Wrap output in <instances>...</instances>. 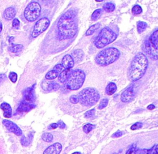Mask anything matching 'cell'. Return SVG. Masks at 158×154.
<instances>
[{
	"instance_id": "obj_1",
	"label": "cell",
	"mask_w": 158,
	"mask_h": 154,
	"mask_svg": "<svg viewBox=\"0 0 158 154\" xmlns=\"http://www.w3.org/2000/svg\"><path fill=\"white\" fill-rule=\"evenodd\" d=\"M73 11H68L62 15L58 22L57 28L60 40L73 38L77 32V24Z\"/></svg>"
},
{
	"instance_id": "obj_2",
	"label": "cell",
	"mask_w": 158,
	"mask_h": 154,
	"mask_svg": "<svg viewBox=\"0 0 158 154\" xmlns=\"http://www.w3.org/2000/svg\"><path fill=\"white\" fill-rule=\"evenodd\" d=\"M148 65V60L144 54L138 53L133 59L128 69V77L131 81H136L143 77Z\"/></svg>"
},
{
	"instance_id": "obj_3",
	"label": "cell",
	"mask_w": 158,
	"mask_h": 154,
	"mask_svg": "<svg viewBox=\"0 0 158 154\" xmlns=\"http://www.w3.org/2000/svg\"><path fill=\"white\" fill-rule=\"evenodd\" d=\"M120 56V52L115 48H107L99 52L95 58L96 63L100 66H107L117 61Z\"/></svg>"
},
{
	"instance_id": "obj_4",
	"label": "cell",
	"mask_w": 158,
	"mask_h": 154,
	"mask_svg": "<svg viewBox=\"0 0 158 154\" xmlns=\"http://www.w3.org/2000/svg\"><path fill=\"white\" fill-rule=\"evenodd\" d=\"M79 102L82 105L91 107L98 102L99 99V94L97 89L93 88H86L82 90L78 94Z\"/></svg>"
},
{
	"instance_id": "obj_5",
	"label": "cell",
	"mask_w": 158,
	"mask_h": 154,
	"mask_svg": "<svg viewBox=\"0 0 158 154\" xmlns=\"http://www.w3.org/2000/svg\"><path fill=\"white\" fill-rule=\"evenodd\" d=\"M116 38L117 35L111 29L105 27L103 28L99 33L95 40L94 44L97 48L101 49L113 43Z\"/></svg>"
},
{
	"instance_id": "obj_6",
	"label": "cell",
	"mask_w": 158,
	"mask_h": 154,
	"mask_svg": "<svg viewBox=\"0 0 158 154\" xmlns=\"http://www.w3.org/2000/svg\"><path fill=\"white\" fill-rule=\"evenodd\" d=\"M85 77V73L83 70L80 69L74 70L66 81V86L70 90L79 89L84 84Z\"/></svg>"
},
{
	"instance_id": "obj_7",
	"label": "cell",
	"mask_w": 158,
	"mask_h": 154,
	"mask_svg": "<svg viewBox=\"0 0 158 154\" xmlns=\"http://www.w3.org/2000/svg\"><path fill=\"white\" fill-rule=\"evenodd\" d=\"M144 51L153 60H158V30L149 36L144 44Z\"/></svg>"
},
{
	"instance_id": "obj_8",
	"label": "cell",
	"mask_w": 158,
	"mask_h": 154,
	"mask_svg": "<svg viewBox=\"0 0 158 154\" xmlns=\"http://www.w3.org/2000/svg\"><path fill=\"white\" fill-rule=\"evenodd\" d=\"M41 13V6L38 3L32 2L25 9L24 15L28 22H34Z\"/></svg>"
},
{
	"instance_id": "obj_9",
	"label": "cell",
	"mask_w": 158,
	"mask_h": 154,
	"mask_svg": "<svg viewBox=\"0 0 158 154\" xmlns=\"http://www.w3.org/2000/svg\"><path fill=\"white\" fill-rule=\"evenodd\" d=\"M50 21L47 17H43L36 22L35 24L34 30L32 33V36L33 38H36L40 34L43 33L48 28Z\"/></svg>"
},
{
	"instance_id": "obj_10",
	"label": "cell",
	"mask_w": 158,
	"mask_h": 154,
	"mask_svg": "<svg viewBox=\"0 0 158 154\" xmlns=\"http://www.w3.org/2000/svg\"><path fill=\"white\" fill-rule=\"evenodd\" d=\"M126 154H158V144L155 145L150 149H136L135 145H133L128 149Z\"/></svg>"
},
{
	"instance_id": "obj_11",
	"label": "cell",
	"mask_w": 158,
	"mask_h": 154,
	"mask_svg": "<svg viewBox=\"0 0 158 154\" xmlns=\"http://www.w3.org/2000/svg\"><path fill=\"white\" fill-rule=\"evenodd\" d=\"M3 124L5 125L8 131L13 132L16 136H20L22 135V131L21 129L14 122L9 121L8 120H4L3 121Z\"/></svg>"
},
{
	"instance_id": "obj_12",
	"label": "cell",
	"mask_w": 158,
	"mask_h": 154,
	"mask_svg": "<svg viewBox=\"0 0 158 154\" xmlns=\"http://www.w3.org/2000/svg\"><path fill=\"white\" fill-rule=\"evenodd\" d=\"M135 96V92L134 89V86H131L129 88L125 90L121 94V101L123 102H128L132 101Z\"/></svg>"
},
{
	"instance_id": "obj_13",
	"label": "cell",
	"mask_w": 158,
	"mask_h": 154,
	"mask_svg": "<svg viewBox=\"0 0 158 154\" xmlns=\"http://www.w3.org/2000/svg\"><path fill=\"white\" fill-rule=\"evenodd\" d=\"M35 85H34L30 88H28L24 92V96L25 101L29 103H32L35 101V94H34V87Z\"/></svg>"
},
{
	"instance_id": "obj_14",
	"label": "cell",
	"mask_w": 158,
	"mask_h": 154,
	"mask_svg": "<svg viewBox=\"0 0 158 154\" xmlns=\"http://www.w3.org/2000/svg\"><path fill=\"white\" fill-rule=\"evenodd\" d=\"M62 149V145L60 143H55L46 149L43 154H59Z\"/></svg>"
},
{
	"instance_id": "obj_15",
	"label": "cell",
	"mask_w": 158,
	"mask_h": 154,
	"mask_svg": "<svg viewBox=\"0 0 158 154\" xmlns=\"http://www.w3.org/2000/svg\"><path fill=\"white\" fill-rule=\"evenodd\" d=\"M36 106L26 101H22L17 109L18 112H28L35 108Z\"/></svg>"
},
{
	"instance_id": "obj_16",
	"label": "cell",
	"mask_w": 158,
	"mask_h": 154,
	"mask_svg": "<svg viewBox=\"0 0 158 154\" xmlns=\"http://www.w3.org/2000/svg\"><path fill=\"white\" fill-rule=\"evenodd\" d=\"M74 61L72 56L67 54L64 56L62 60V65L65 69H72L74 65Z\"/></svg>"
},
{
	"instance_id": "obj_17",
	"label": "cell",
	"mask_w": 158,
	"mask_h": 154,
	"mask_svg": "<svg viewBox=\"0 0 158 154\" xmlns=\"http://www.w3.org/2000/svg\"><path fill=\"white\" fill-rule=\"evenodd\" d=\"M0 108L4 112V116L6 118H9L12 116V108L9 104L7 102L2 103Z\"/></svg>"
},
{
	"instance_id": "obj_18",
	"label": "cell",
	"mask_w": 158,
	"mask_h": 154,
	"mask_svg": "<svg viewBox=\"0 0 158 154\" xmlns=\"http://www.w3.org/2000/svg\"><path fill=\"white\" fill-rule=\"evenodd\" d=\"M71 69H65L63 71L61 72L58 76V79L61 83H64L69 77L70 73H72Z\"/></svg>"
},
{
	"instance_id": "obj_19",
	"label": "cell",
	"mask_w": 158,
	"mask_h": 154,
	"mask_svg": "<svg viewBox=\"0 0 158 154\" xmlns=\"http://www.w3.org/2000/svg\"><path fill=\"white\" fill-rule=\"evenodd\" d=\"M84 56V52L82 49H76L72 53V57L73 58L74 62L78 63L82 61Z\"/></svg>"
},
{
	"instance_id": "obj_20",
	"label": "cell",
	"mask_w": 158,
	"mask_h": 154,
	"mask_svg": "<svg viewBox=\"0 0 158 154\" xmlns=\"http://www.w3.org/2000/svg\"><path fill=\"white\" fill-rule=\"evenodd\" d=\"M16 10L14 9L13 7H8L7 9L4 11V14L3 16L5 18V19L7 20H11L12 19H14V17L16 15Z\"/></svg>"
},
{
	"instance_id": "obj_21",
	"label": "cell",
	"mask_w": 158,
	"mask_h": 154,
	"mask_svg": "<svg viewBox=\"0 0 158 154\" xmlns=\"http://www.w3.org/2000/svg\"><path fill=\"white\" fill-rule=\"evenodd\" d=\"M116 90H117V86L114 83L111 82L107 85L106 88V93L107 95H111L115 93Z\"/></svg>"
},
{
	"instance_id": "obj_22",
	"label": "cell",
	"mask_w": 158,
	"mask_h": 154,
	"mask_svg": "<svg viewBox=\"0 0 158 154\" xmlns=\"http://www.w3.org/2000/svg\"><path fill=\"white\" fill-rule=\"evenodd\" d=\"M59 73H58L57 71H56L55 70L53 69L52 70H50V71L48 72L47 75H45V78L47 79V80H54V79L56 78L58 76H59Z\"/></svg>"
},
{
	"instance_id": "obj_23",
	"label": "cell",
	"mask_w": 158,
	"mask_h": 154,
	"mask_svg": "<svg viewBox=\"0 0 158 154\" xmlns=\"http://www.w3.org/2000/svg\"><path fill=\"white\" fill-rule=\"evenodd\" d=\"M32 139H33V134H29L27 138L24 136H22L21 139H20V143H21V144L23 145V146H28V145L30 144Z\"/></svg>"
},
{
	"instance_id": "obj_24",
	"label": "cell",
	"mask_w": 158,
	"mask_h": 154,
	"mask_svg": "<svg viewBox=\"0 0 158 154\" xmlns=\"http://www.w3.org/2000/svg\"><path fill=\"white\" fill-rule=\"evenodd\" d=\"M23 49V45L22 44H14L11 43V46L9 48V51L13 53H18Z\"/></svg>"
},
{
	"instance_id": "obj_25",
	"label": "cell",
	"mask_w": 158,
	"mask_h": 154,
	"mask_svg": "<svg viewBox=\"0 0 158 154\" xmlns=\"http://www.w3.org/2000/svg\"><path fill=\"white\" fill-rule=\"evenodd\" d=\"M100 27V24L98 23L96 24H94L93 26H91L86 32V36H90L93 35V33L96 32L98 29Z\"/></svg>"
},
{
	"instance_id": "obj_26",
	"label": "cell",
	"mask_w": 158,
	"mask_h": 154,
	"mask_svg": "<svg viewBox=\"0 0 158 154\" xmlns=\"http://www.w3.org/2000/svg\"><path fill=\"white\" fill-rule=\"evenodd\" d=\"M115 9V6L114 4L111 3H106L103 6V9L107 12H113Z\"/></svg>"
},
{
	"instance_id": "obj_27",
	"label": "cell",
	"mask_w": 158,
	"mask_h": 154,
	"mask_svg": "<svg viewBox=\"0 0 158 154\" xmlns=\"http://www.w3.org/2000/svg\"><path fill=\"white\" fill-rule=\"evenodd\" d=\"M147 27V24L144 22L139 21L137 22V31L139 33L143 32Z\"/></svg>"
},
{
	"instance_id": "obj_28",
	"label": "cell",
	"mask_w": 158,
	"mask_h": 154,
	"mask_svg": "<svg viewBox=\"0 0 158 154\" xmlns=\"http://www.w3.org/2000/svg\"><path fill=\"white\" fill-rule=\"evenodd\" d=\"M41 138L45 141V142L47 143H51L53 141V136L51 133L49 132H46L41 136Z\"/></svg>"
},
{
	"instance_id": "obj_29",
	"label": "cell",
	"mask_w": 158,
	"mask_h": 154,
	"mask_svg": "<svg viewBox=\"0 0 158 154\" xmlns=\"http://www.w3.org/2000/svg\"><path fill=\"white\" fill-rule=\"evenodd\" d=\"M101 13H102V10L101 9H98L95 10L93 12L92 15H91V20H93V21H95V20H97L99 17L101 16Z\"/></svg>"
},
{
	"instance_id": "obj_30",
	"label": "cell",
	"mask_w": 158,
	"mask_h": 154,
	"mask_svg": "<svg viewBox=\"0 0 158 154\" xmlns=\"http://www.w3.org/2000/svg\"><path fill=\"white\" fill-rule=\"evenodd\" d=\"M132 13L135 15H138L142 12V8L139 5H135L132 9Z\"/></svg>"
},
{
	"instance_id": "obj_31",
	"label": "cell",
	"mask_w": 158,
	"mask_h": 154,
	"mask_svg": "<svg viewBox=\"0 0 158 154\" xmlns=\"http://www.w3.org/2000/svg\"><path fill=\"white\" fill-rule=\"evenodd\" d=\"M95 128V126L92 124H86L83 128V130L85 133H89L93 129Z\"/></svg>"
},
{
	"instance_id": "obj_32",
	"label": "cell",
	"mask_w": 158,
	"mask_h": 154,
	"mask_svg": "<svg viewBox=\"0 0 158 154\" xmlns=\"http://www.w3.org/2000/svg\"><path fill=\"white\" fill-rule=\"evenodd\" d=\"M108 104V99L106 98H105L101 100V101L99 104L98 109H103L104 108H105Z\"/></svg>"
},
{
	"instance_id": "obj_33",
	"label": "cell",
	"mask_w": 158,
	"mask_h": 154,
	"mask_svg": "<svg viewBox=\"0 0 158 154\" xmlns=\"http://www.w3.org/2000/svg\"><path fill=\"white\" fill-rule=\"evenodd\" d=\"M9 78L12 83H16L18 80V75L15 72H11L9 73Z\"/></svg>"
},
{
	"instance_id": "obj_34",
	"label": "cell",
	"mask_w": 158,
	"mask_h": 154,
	"mask_svg": "<svg viewBox=\"0 0 158 154\" xmlns=\"http://www.w3.org/2000/svg\"><path fill=\"white\" fill-rule=\"evenodd\" d=\"M143 126L142 123L141 122H136L135 124H133V125L131 126L130 129L132 130H139Z\"/></svg>"
},
{
	"instance_id": "obj_35",
	"label": "cell",
	"mask_w": 158,
	"mask_h": 154,
	"mask_svg": "<svg viewBox=\"0 0 158 154\" xmlns=\"http://www.w3.org/2000/svg\"><path fill=\"white\" fill-rule=\"evenodd\" d=\"M54 70H55L56 71H57L58 73H60L61 72H62L63 70L65 69V68L63 67V65H62V64H57L55 66V67L53 68Z\"/></svg>"
},
{
	"instance_id": "obj_36",
	"label": "cell",
	"mask_w": 158,
	"mask_h": 154,
	"mask_svg": "<svg viewBox=\"0 0 158 154\" xmlns=\"http://www.w3.org/2000/svg\"><path fill=\"white\" fill-rule=\"evenodd\" d=\"M70 101L72 104H77L79 102L78 95H72L70 97Z\"/></svg>"
},
{
	"instance_id": "obj_37",
	"label": "cell",
	"mask_w": 158,
	"mask_h": 154,
	"mask_svg": "<svg viewBox=\"0 0 158 154\" xmlns=\"http://www.w3.org/2000/svg\"><path fill=\"white\" fill-rule=\"evenodd\" d=\"M95 109H91L88 111H87L85 114V118H90L91 116H93L95 115Z\"/></svg>"
},
{
	"instance_id": "obj_38",
	"label": "cell",
	"mask_w": 158,
	"mask_h": 154,
	"mask_svg": "<svg viewBox=\"0 0 158 154\" xmlns=\"http://www.w3.org/2000/svg\"><path fill=\"white\" fill-rule=\"evenodd\" d=\"M12 27L16 29H19L20 27V21L18 19H14L12 21Z\"/></svg>"
},
{
	"instance_id": "obj_39",
	"label": "cell",
	"mask_w": 158,
	"mask_h": 154,
	"mask_svg": "<svg viewBox=\"0 0 158 154\" xmlns=\"http://www.w3.org/2000/svg\"><path fill=\"white\" fill-rule=\"evenodd\" d=\"M122 132L120 130H118L117 132L114 133V134L112 135V138H119V137L122 136Z\"/></svg>"
},
{
	"instance_id": "obj_40",
	"label": "cell",
	"mask_w": 158,
	"mask_h": 154,
	"mask_svg": "<svg viewBox=\"0 0 158 154\" xmlns=\"http://www.w3.org/2000/svg\"><path fill=\"white\" fill-rule=\"evenodd\" d=\"M60 88V86L58 84V83H56V82H54L53 83V91H57Z\"/></svg>"
},
{
	"instance_id": "obj_41",
	"label": "cell",
	"mask_w": 158,
	"mask_h": 154,
	"mask_svg": "<svg viewBox=\"0 0 158 154\" xmlns=\"http://www.w3.org/2000/svg\"><path fill=\"white\" fill-rule=\"evenodd\" d=\"M57 124H58V126H59V128L61 129H64L65 128V124L62 121V120H59Z\"/></svg>"
},
{
	"instance_id": "obj_42",
	"label": "cell",
	"mask_w": 158,
	"mask_h": 154,
	"mask_svg": "<svg viewBox=\"0 0 158 154\" xmlns=\"http://www.w3.org/2000/svg\"><path fill=\"white\" fill-rule=\"evenodd\" d=\"M57 127H58L57 123H52L49 126V128L51 129V130H55V129H56Z\"/></svg>"
},
{
	"instance_id": "obj_43",
	"label": "cell",
	"mask_w": 158,
	"mask_h": 154,
	"mask_svg": "<svg viewBox=\"0 0 158 154\" xmlns=\"http://www.w3.org/2000/svg\"><path fill=\"white\" fill-rule=\"evenodd\" d=\"M6 78V75H5V74L0 75V83H1L4 80H5Z\"/></svg>"
},
{
	"instance_id": "obj_44",
	"label": "cell",
	"mask_w": 158,
	"mask_h": 154,
	"mask_svg": "<svg viewBox=\"0 0 158 154\" xmlns=\"http://www.w3.org/2000/svg\"><path fill=\"white\" fill-rule=\"evenodd\" d=\"M147 109L148 110H153V109H155V106H154L153 104H150V105H149L147 107Z\"/></svg>"
},
{
	"instance_id": "obj_45",
	"label": "cell",
	"mask_w": 158,
	"mask_h": 154,
	"mask_svg": "<svg viewBox=\"0 0 158 154\" xmlns=\"http://www.w3.org/2000/svg\"><path fill=\"white\" fill-rule=\"evenodd\" d=\"M2 30H3V25L1 24V22H0V33H1L2 32Z\"/></svg>"
},
{
	"instance_id": "obj_46",
	"label": "cell",
	"mask_w": 158,
	"mask_h": 154,
	"mask_svg": "<svg viewBox=\"0 0 158 154\" xmlns=\"http://www.w3.org/2000/svg\"><path fill=\"white\" fill-rule=\"evenodd\" d=\"M72 154H81V153L80 152H74Z\"/></svg>"
},
{
	"instance_id": "obj_47",
	"label": "cell",
	"mask_w": 158,
	"mask_h": 154,
	"mask_svg": "<svg viewBox=\"0 0 158 154\" xmlns=\"http://www.w3.org/2000/svg\"><path fill=\"white\" fill-rule=\"evenodd\" d=\"M95 1H97V2H102V1H104V0H95Z\"/></svg>"
},
{
	"instance_id": "obj_48",
	"label": "cell",
	"mask_w": 158,
	"mask_h": 154,
	"mask_svg": "<svg viewBox=\"0 0 158 154\" xmlns=\"http://www.w3.org/2000/svg\"><path fill=\"white\" fill-rule=\"evenodd\" d=\"M39 1H43V0H39Z\"/></svg>"
},
{
	"instance_id": "obj_49",
	"label": "cell",
	"mask_w": 158,
	"mask_h": 154,
	"mask_svg": "<svg viewBox=\"0 0 158 154\" xmlns=\"http://www.w3.org/2000/svg\"><path fill=\"white\" fill-rule=\"evenodd\" d=\"M113 154H117V153H113Z\"/></svg>"
}]
</instances>
